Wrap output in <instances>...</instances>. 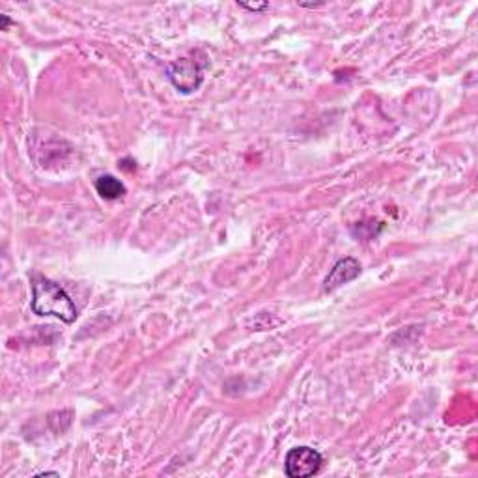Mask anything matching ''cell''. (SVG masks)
I'll list each match as a JSON object with an SVG mask.
<instances>
[{
	"instance_id": "obj_1",
	"label": "cell",
	"mask_w": 478,
	"mask_h": 478,
	"mask_svg": "<svg viewBox=\"0 0 478 478\" xmlns=\"http://www.w3.org/2000/svg\"><path fill=\"white\" fill-rule=\"evenodd\" d=\"M30 308L37 316H54L64 323H73L78 317L77 307L68 291L45 276L32 279Z\"/></svg>"
},
{
	"instance_id": "obj_2",
	"label": "cell",
	"mask_w": 478,
	"mask_h": 478,
	"mask_svg": "<svg viewBox=\"0 0 478 478\" xmlns=\"http://www.w3.org/2000/svg\"><path fill=\"white\" fill-rule=\"evenodd\" d=\"M208 68V58L202 51L191 52V57L180 58L168 64L167 75L174 88L182 94H192L200 88L204 81V69Z\"/></svg>"
},
{
	"instance_id": "obj_3",
	"label": "cell",
	"mask_w": 478,
	"mask_h": 478,
	"mask_svg": "<svg viewBox=\"0 0 478 478\" xmlns=\"http://www.w3.org/2000/svg\"><path fill=\"white\" fill-rule=\"evenodd\" d=\"M323 457L316 448L296 447L291 448L284 460V473L290 478H308L320 473Z\"/></svg>"
},
{
	"instance_id": "obj_4",
	"label": "cell",
	"mask_w": 478,
	"mask_h": 478,
	"mask_svg": "<svg viewBox=\"0 0 478 478\" xmlns=\"http://www.w3.org/2000/svg\"><path fill=\"white\" fill-rule=\"evenodd\" d=\"M358 275H361V264H358L355 258H344V260H338L337 264L333 265V269L329 271L327 279L323 282V290L334 291L337 288L355 281Z\"/></svg>"
},
{
	"instance_id": "obj_5",
	"label": "cell",
	"mask_w": 478,
	"mask_h": 478,
	"mask_svg": "<svg viewBox=\"0 0 478 478\" xmlns=\"http://www.w3.org/2000/svg\"><path fill=\"white\" fill-rule=\"evenodd\" d=\"M95 191H98L99 197L112 202V200L124 198L127 189H125V185L119 182L118 177L110 176V174H103V176H99L95 180Z\"/></svg>"
},
{
	"instance_id": "obj_6",
	"label": "cell",
	"mask_w": 478,
	"mask_h": 478,
	"mask_svg": "<svg viewBox=\"0 0 478 478\" xmlns=\"http://www.w3.org/2000/svg\"><path fill=\"white\" fill-rule=\"evenodd\" d=\"M372 224H374V221H368V223H357L351 232H354V235H357L358 239H372L381 232V230H374Z\"/></svg>"
},
{
	"instance_id": "obj_7",
	"label": "cell",
	"mask_w": 478,
	"mask_h": 478,
	"mask_svg": "<svg viewBox=\"0 0 478 478\" xmlns=\"http://www.w3.org/2000/svg\"><path fill=\"white\" fill-rule=\"evenodd\" d=\"M241 8H247V10L250 11H265L267 8H269V4L267 2H264V4H247V2H238Z\"/></svg>"
},
{
	"instance_id": "obj_8",
	"label": "cell",
	"mask_w": 478,
	"mask_h": 478,
	"mask_svg": "<svg viewBox=\"0 0 478 478\" xmlns=\"http://www.w3.org/2000/svg\"><path fill=\"white\" fill-rule=\"evenodd\" d=\"M0 19H2V28H0V30H8V26L11 25L10 17H8V16H0Z\"/></svg>"
},
{
	"instance_id": "obj_9",
	"label": "cell",
	"mask_w": 478,
	"mask_h": 478,
	"mask_svg": "<svg viewBox=\"0 0 478 478\" xmlns=\"http://www.w3.org/2000/svg\"><path fill=\"white\" fill-rule=\"evenodd\" d=\"M37 477H58V473H40Z\"/></svg>"
}]
</instances>
